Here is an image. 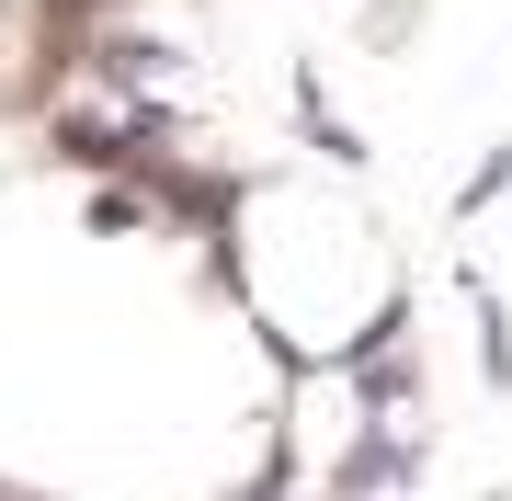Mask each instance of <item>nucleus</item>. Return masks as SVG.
I'll return each instance as SVG.
<instances>
[{
	"instance_id": "f257e3e1",
	"label": "nucleus",
	"mask_w": 512,
	"mask_h": 501,
	"mask_svg": "<svg viewBox=\"0 0 512 501\" xmlns=\"http://www.w3.org/2000/svg\"><path fill=\"white\" fill-rule=\"evenodd\" d=\"M456 297H467V331H478V376H490V399H512V308H501V285L478 274V262H456Z\"/></svg>"
},
{
	"instance_id": "f03ea898",
	"label": "nucleus",
	"mask_w": 512,
	"mask_h": 501,
	"mask_svg": "<svg viewBox=\"0 0 512 501\" xmlns=\"http://www.w3.org/2000/svg\"><path fill=\"white\" fill-rule=\"evenodd\" d=\"M501 194H512V137H490V149H478V160L456 171V194H444V217L467 228V217H490Z\"/></svg>"
},
{
	"instance_id": "7ed1b4c3",
	"label": "nucleus",
	"mask_w": 512,
	"mask_h": 501,
	"mask_svg": "<svg viewBox=\"0 0 512 501\" xmlns=\"http://www.w3.org/2000/svg\"><path fill=\"white\" fill-rule=\"evenodd\" d=\"M433 0H365V46H410Z\"/></svg>"
}]
</instances>
